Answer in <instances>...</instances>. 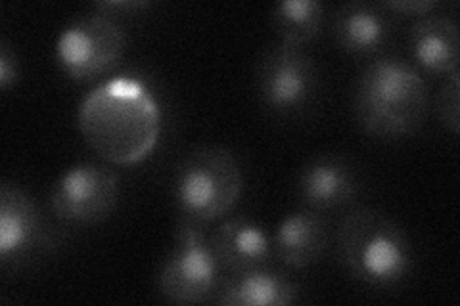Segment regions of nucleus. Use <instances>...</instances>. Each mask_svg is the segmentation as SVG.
<instances>
[{"label":"nucleus","instance_id":"nucleus-10","mask_svg":"<svg viewBox=\"0 0 460 306\" xmlns=\"http://www.w3.org/2000/svg\"><path fill=\"white\" fill-rule=\"evenodd\" d=\"M297 194L307 209L332 211L353 203L358 194V179L345 159L319 155L301 169Z\"/></svg>","mask_w":460,"mask_h":306},{"label":"nucleus","instance_id":"nucleus-2","mask_svg":"<svg viewBox=\"0 0 460 306\" xmlns=\"http://www.w3.org/2000/svg\"><path fill=\"white\" fill-rule=\"evenodd\" d=\"M428 113L426 81L411 62L380 56L361 73L355 91V118L376 138H402L419 130Z\"/></svg>","mask_w":460,"mask_h":306},{"label":"nucleus","instance_id":"nucleus-15","mask_svg":"<svg viewBox=\"0 0 460 306\" xmlns=\"http://www.w3.org/2000/svg\"><path fill=\"white\" fill-rule=\"evenodd\" d=\"M297 295V284L267 265L230 275L215 301L223 306H286L296 302Z\"/></svg>","mask_w":460,"mask_h":306},{"label":"nucleus","instance_id":"nucleus-1","mask_svg":"<svg viewBox=\"0 0 460 306\" xmlns=\"http://www.w3.org/2000/svg\"><path fill=\"white\" fill-rule=\"evenodd\" d=\"M81 135L113 165H135L155 148L162 109L148 86L135 77H115L84 96L79 108Z\"/></svg>","mask_w":460,"mask_h":306},{"label":"nucleus","instance_id":"nucleus-12","mask_svg":"<svg viewBox=\"0 0 460 306\" xmlns=\"http://www.w3.org/2000/svg\"><path fill=\"white\" fill-rule=\"evenodd\" d=\"M336 45L353 56L378 54L392 35V22L384 8L367 3L340 6L330 23Z\"/></svg>","mask_w":460,"mask_h":306},{"label":"nucleus","instance_id":"nucleus-7","mask_svg":"<svg viewBox=\"0 0 460 306\" xmlns=\"http://www.w3.org/2000/svg\"><path fill=\"white\" fill-rule=\"evenodd\" d=\"M319 73L305 48L279 42L265 52L257 67V92L263 106L272 113L294 115L309 106Z\"/></svg>","mask_w":460,"mask_h":306},{"label":"nucleus","instance_id":"nucleus-19","mask_svg":"<svg viewBox=\"0 0 460 306\" xmlns=\"http://www.w3.org/2000/svg\"><path fill=\"white\" fill-rule=\"evenodd\" d=\"M384 10H390L401 16H419L424 18L426 13H431L439 8L438 0H392V3H384Z\"/></svg>","mask_w":460,"mask_h":306},{"label":"nucleus","instance_id":"nucleus-13","mask_svg":"<svg viewBox=\"0 0 460 306\" xmlns=\"http://www.w3.org/2000/svg\"><path fill=\"white\" fill-rule=\"evenodd\" d=\"M328 245V226L313 209H299L284 216L275 236L272 255L288 268H307L323 257Z\"/></svg>","mask_w":460,"mask_h":306},{"label":"nucleus","instance_id":"nucleus-16","mask_svg":"<svg viewBox=\"0 0 460 306\" xmlns=\"http://www.w3.org/2000/svg\"><path fill=\"white\" fill-rule=\"evenodd\" d=\"M324 13V4L316 0H284L272 6L270 22L280 42L304 48L321 35Z\"/></svg>","mask_w":460,"mask_h":306},{"label":"nucleus","instance_id":"nucleus-17","mask_svg":"<svg viewBox=\"0 0 460 306\" xmlns=\"http://www.w3.org/2000/svg\"><path fill=\"white\" fill-rule=\"evenodd\" d=\"M460 73L447 77V83L441 86L438 94L436 109L439 121L447 127L453 135H458L460 130Z\"/></svg>","mask_w":460,"mask_h":306},{"label":"nucleus","instance_id":"nucleus-4","mask_svg":"<svg viewBox=\"0 0 460 306\" xmlns=\"http://www.w3.org/2000/svg\"><path fill=\"white\" fill-rule=\"evenodd\" d=\"M242 188L236 155L223 145H199L179 163L172 194L184 221L209 224L236 205Z\"/></svg>","mask_w":460,"mask_h":306},{"label":"nucleus","instance_id":"nucleus-6","mask_svg":"<svg viewBox=\"0 0 460 306\" xmlns=\"http://www.w3.org/2000/svg\"><path fill=\"white\" fill-rule=\"evenodd\" d=\"M221 267L201 224L179 223L175 241L160 272L162 295L177 304H199L213 297Z\"/></svg>","mask_w":460,"mask_h":306},{"label":"nucleus","instance_id":"nucleus-14","mask_svg":"<svg viewBox=\"0 0 460 306\" xmlns=\"http://www.w3.org/2000/svg\"><path fill=\"white\" fill-rule=\"evenodd\" d=\"M458 25L447 16H424L409 31L414 64L431 75L451 77L458 69Z\"/></svg>","mask_w":460,"mask_h":306},{"label":"nucleus","instance_id":"nucleus-11","mask_svg":"<svg viewBox=\"0 0 460 306\" xmlns=\"http://www.w3.org/2000/svg\"><path fill=\"white\" fill-rule=\"evenodd\" d=\"M209 241L221 270L230 274L267 267L272 257V240L252 218H228Z\"/></svg>","mask_w":460,"mask_h":306},{"label":"nucleus","instance_id":"nucleus-9","mask_svg":"<svg viewBox=\"0 0 460 306\" xmlns=\"http://www.w3.org/2000/svg\"><path fill=\"white\" fill-rule=\"evenodd\" d=\"M47 241L45 221L23 189L3 184L0 189V265L16 268Z\"/></svg>","mask_w":460,"mask_h":306},{"label":"nucleus","instance_id":"nucleus-20","mask_svg":"<svg viewBox=\"0 0 460 306\" xmlns=\"http://www.w3.org/2000/svg\"><path fill=\"white\" fill-rule=\"evenodd\" d=\"M144 6H148V4L146 3H100V4H96V10L111 13L113 10L128 12V10H140Z\"/></svg>","mask_w":460,"mask_h":306},{"label":"nucleus","instance_id":"nucleus-5","mask_svg":"<svg viewBox=\"0 0 460 306\" xmlns=\"http://www.w3.org/2000/svg\"><path fill=\"white\" fill-rule=\"evenodd\" d=\"M127 35L111 13L94 12L71 22L58 39V62L69 79L89 83L108 75L123 60Z\"/></svg>","mask_w":460,"mask_h":306},{"label":"nucleus","instance_id":"nucleus-3","mask_svg":"<svg viewBox=\"0 0 460 306\" xmlns=\"http://www.w3.org/2000/svg\"><path fill=\"white\" fill-rule=\"evenodd\" d=\"M338 253L355 280L372 287H392L412 268V245L402 228L374 209H355L338 230Z\"/></svg>","mask_w":460,"mask_h":306},{"label":"nucleus","instance_id":"nucleus-8","mask_svg":"<svg viewBox=\"0 0 460 306\" xmlns=\"http://www.w3.org/2000/svg\"><path fill=\"white\" fill-rule=\"evenodd\" d=\"M119 201V177L106 165L83 162L67 169L50 192V211L64 223L94 224Z\"/></svg>","mask_w":460,"mask_h":306},{"label":"nucleus","instance_id":"nucleus-18","mask_svg":"<svg viewBox=\"0 0 460 306\" xmlns=\"http://www.w3.org/2000/svg\"><path fill=\"white\" fill-rule=\"evenodd\" d=\"M20 79V62L6 40L0 42V89L8 91Z\"/></svg>","mask_w":460,"mask_h":306}]
</instances>
